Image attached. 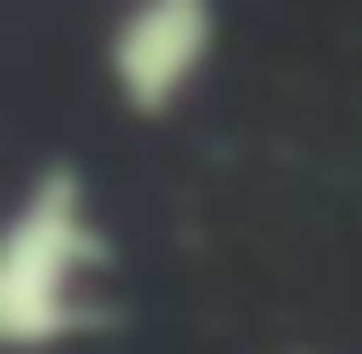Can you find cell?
<instances>
[{
    "mask_svg": "<svg viewBox=\"0 0 362 354\" xmlns=\"http://www.w3.org/2000/svg\"><path fill=\"white\" fill-rule=\"evenodd\" d=\"M221 45V9L212 0H133L106 35V71H115L124 115H168L194 88V71Z\"/></svg>",
    "mask_w": 362,
    "mask_h": 354,
    "instance_id": "obj_2",
    "label": "cell"
},
{
    "mask_svg": "<svg viewBox=\"0 0 362 354\" xmlns=\"http://www.w3.org/2000/svg\"><path fill=\"white\" fill-rule=\"evenodd\" d=\"M106 266L98 212H88V177L71 159H45L18 195L9 230H0V346L9 354H45L62 336L98 328L88 275Z\"/></svg>",
    "mask_w": 362,
    "mask_h": 354,
    "instance_id": "obj_1",
    "label": "cell"
}]
</instances>
